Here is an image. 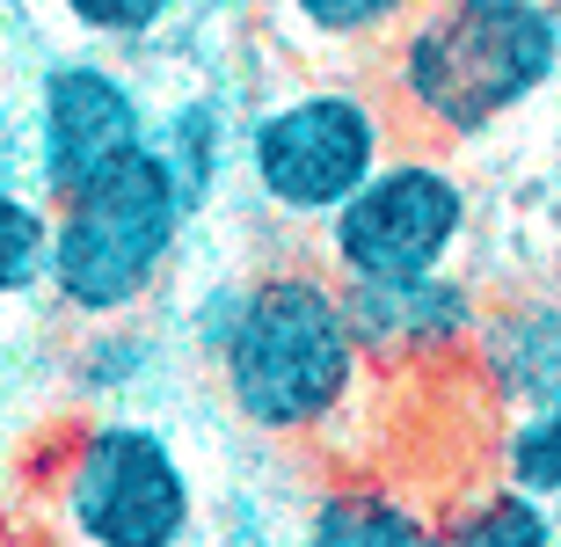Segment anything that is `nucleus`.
Wrapping results in <instances>:
<instances>
[{
	"label": "nucleus",
	"instance_id": "39448f33",
	"mask_svg": "<svg viewBox=\"0 0 561 547\" xmlns=\"http://www.w3.org/2000/svg\"><path fill=\"white\" fill-rule=\"evenodd\" d=\"M394 147L401 125L379 95L357 81H307L241 125V175L271 219L321 233Z\"/></svg>",
	"mask_w": 561,
	"mask_h": 547
},
{
	"label": "nucleus",
	"instance_id": "6e6552de",
	"mask_svg": "<svg viewBox=\"0 0 561 547\" xmlns=\"http://www.w3.org/2000/svg\"><path fill=\"white\" fill-rule=\"evenodd\" d=\"M343 299H351V329L373 373L394 387H431L445 373H467L481 315H489V299L459 263L423 277H357L343 285Z\"/></svg>",
	"mask_w": 561,
	"mask_h": 547
},
{
	"label": "nucleus",
	"instance_id": "6ab92c4d",
	"mask_svg": "<svg viewBox=\"0 0 561 547\" xmlns=\"http://www.w3.org/2000/svg\"><path fill=\"white\" fill-rule=\"evenodd\" d=\"M8 547H59V540H8Z\"/></svg>",
	"mask_w": 561,
	"mask_h": 547
},
{
	"label": "nucleus",
	"instance_id": "f03ea898",
	"mask_svg": "<svg viewBox=\"0 0 561 547\" xmlns=\"http://www.w3.org/2000/svg\"><path fill=\"white\" fill-rule=\"evenodd\" d=\"M561 81V0H423L387 44V110L423 147H474Z\"/></svg>",
	"mask_w": 561,
	"mask_h": 547
},
{
	"label": "nucleus",
	"instance_id": "0eeeda50",
	"mask_svg": "<svg viewBox=\"0 0 561 547\" xmlns=\"http://www.w3.org/2000/svg\"><path fill=\"white\" fill-rule=\"evenodd\" d=\"M153 147V103L139 95L117 59L103 52H73L51 59L37 81V190L51 205L95 190L103 175H117L125 161Z\"/></svg>",
	"mask_w": 561,
	"mask_h": 547
},
{
	"label": "nucleus",
	"instance_id": "dca6fc26",
	"mask_svg": "<svg viewBox=\"0 0 561 547\" xmlns=\"http://www.w3.org/2000/svg\"><path fill=\"white\" fill-rule=\"evenodd\" d=\"M416 8L423 0H285V15L299 22L313 44H329V52H373V44H394Z\"/></svg>",
	"mask_w": 561,
	"mask_h": 547
},
{
	"label": "nucleus",
	"instance_id": "f3484780",
	"mask_svg": "<svg viewBox=\"0 0 561 547\" xmlns=\"http://www.w3.org/2000/svg\"><path fill=\"white\" fill-rule=\"evenodd\" d=\"M183 0H59V15L81 30L95 52H125V44H153L175 22Z\"/></svg>",
	"mask_w": 561,
	"mask_h": 547
},
{
	"label": "nucleus",
	"instance_id": "1a4fd4ad",
	"mask_svg": "<svg viewBox=\"0 0 561 547\" xmlns=\"http://www.w3.org/2000/svg\"><path fill=\"white\" fill-rule=\"evenodd\" d=\"M467 387H474L496 417L540 401L561 387V299L554 293H511L481 315L474 358H467Z\"/></svg>",
	"mask_w": 561,
	"mask_h": 547
},
{
	"label": "nucleus",
	"instance_id": "aec40b11",
	"mask_svg": "<svg viewBox=\"0 0 561 547\" xmlns=\"http://www.w3.org/2000/svg\"><path fill=\"white\" fill-rule=\"evenodd\" d=\"M554 190H561V139H554Z\"/></svg>",
	"mask_w": 561,
	"mask_h": 547
},
{
	"label": "nucleus",
	"instance_id": "412c9836",
	"mask_svg": "<svg viewBox=\"0 0 561 547\" xmlns=\"http://www.w3.org/2000/svg\"><path fill=\"white\" fill-rule=\"evenodd\" d=\"M554 518H561V504H554Z\"/></svg>",
	"mask_w": 561,
	"mask_h": 547
},
{
	"label": "nucleus",
	"instance_id": "20e7f679",
	"mask_svg": "<svg viewBox=\"0 0 561 547\" xmlns=\"http://www.w3.org/2000/svg\"><path fill=\"white\" fill-rule=\"evenodd\" d=\"M190 197L161 169V153L146 147L117 175L59 205V241H51V285L73 321H125L161 293L175 271V249L190 233Z\"/></svg>",
	"mask_w": 561,
	"mask_h": 547
},
{
	"label": "nucleus",
	"instance_id": "423d86ee",
	"mask_svg": "<svg viewBox=\"0 0 561 547\" xmlns=\"http://www.w3.org/2000/svg\"><path fill=\"white\" fill-rule=\"evenodd\" d=\"M474 241V190L445 161V147L401 139L351 205L321 227V263L343 285L357 277H423L453 271Z\"/></svg>",
	"mask_w": 561,
	"mask_h": 547
},
{
	"label": "nucleus",
	"instance_id": "9b49d317",
	"mask_svg": "<svg viewBox=\"0 0 561 547\" xmlns=\"http://www.w3.org/2000/svg\"><path fill=\"white\" fill-rule=\"evenodd\" d=\"M153 153L190 197V212H205L227 190V175L241 169V132L219 95H175L168 110H153Z\"/></svg>",
	"mask_w": 561,
	"mask_h": 547
},
{
	"label": "nucleus",
	"instance_id": "2eb2a0df",
	"mask_svg": "<svg viewBox=\"0 0 561 547\" xmlns=\"http://www.w3.org/2000/svg\"><path fill=\"white\" fill-rule=\"evenodd\" d=\"M51 241H59V205L44 190L0 183V299H30L51 285Z\"/></svg>",
	"mask_w": 561,
	"mask_h": 547
},
{
	"label": "nucleus",
	"instance_id": "7ed1b4c3",
	"mask_svg": "<svg viewBox=\"0 0 561 547\" xmlns=\"http://www.w3.org/2000/svg\"><path fill=\"white\" fill-rule=\"evenodd\" d=\"M44 511L59 547H190L205 497L161 423L103 409L59 431L44 460Z\"/></svg>",
	"mask_w": 561,
	"mask_h": 547
},
{
	"label": "nucleus",
	"instance_id": "ddd939ff",
	"mask_svg": "<svg viewBox=\"0 0 561 547\" xmlns=\"http://www.w3.org/2000/svg\"><path fill=\"white\" fill-rule=\"evenodd\" d=\"M153 373H161V337H153L139 315L88 321L81 343H73V358H66V379H73L88 401H125V395H139Z\"/></svg>",
	"mask_w": 561,
	"mask_h": 547
},
{
	"label": "nucleus",
	"instance_id": "f257e3e1",
	"mask_svg": "<svg viewBox=\"0 0 561 547\" xmlns=\"http://www.w3.org/2000/svg\"><path fill=\"white\" fill-rule=\"evenodd\" d=\"M211 373H219L227 409L255 438L307 445V453H329L373 409V387H387L365 358V343H357L343 277L329 263L249 271L241 321H233Z\"/></svg>",
	"mask_w": 561,
	"mask_h": 547
},
{
	"label": "nucleus",
	"instance_id": "9d476101",
	"mask_svg": "<svg viewBox=\"0 0 561 547\" xmlns=\"http://www.w3.org/2000/svg\"><path fill=\"white\" fill-rule=\"evenodd\" d=\"M437 518L387 475H329L307 497L291 547H431Z\"/></svg>",
	"mask_w": 561,
	"mask_h": 547
},
{
	"label": "nucleus",
	"instance_id": "f8f14e48",
	"mask_svg": "<svg viewBox=\"0 0 561 547\" xmlns=\"http://www.w3.org/2000/svg\"><path fill=\"white\" fill-rule=\"evenodd\" d=\"M431 547H561V518L547 497L496 475L481 489H459L453 504L437 511Z\"/></svg>",
	"mask_w": 561,
	"mask_h": 547
},
{
	"label": "nucleus",
	"instance_id": "a211bd4d",
	"mask_svg": "<svg viewBox=\"0 0 561 547\" xmlns=\"http://www.w3.org/2000/svg\"><path fill=\"white\" fill-rule=\"evenodd\" d=\"M241 293H249V277H227V285L197 293V307H190V351L205 365H219V351H227L233 321H241Z\"/></svg>",
	"mask_w": 561,
	"mask_h": 547
},
{
	"label": "nucleus",
	"instance_id": "4468645a",
	"mask_svg": "<svg viewBox=\"0 0 561 547\" xmlns=\"http://www.w3.org/2000/svg\"><path fill=\"white\" fill-rule=\"evenodd\" d=\"M489 467H496L503 482L533 489L547 504H561V387H547L540 401H525L511 417L496 423V438H489Z\"/></svg>",
	"mask_w": 561,
	"mask_h": 547
}]
</instances>
